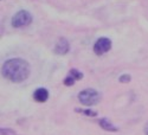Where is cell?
Returning <instances> with one entry per match:
<instances>
[{"label":"cell","mask_w":148,"mask_h":135,"mask_svg":"<svg viewBox=\"0 0 148 135\" xmlns=\"http://www.w3.org/2000/svg\"><path fill=\"white\" fill-rule=\"evenodd\" d=\"M49 90L45 89V88H38L37 90H34L33 93V99L34 101L39 102V103H44L49 100Z\"/></svg>","instance_id":"8992f818"},{"label":"cell","mask_w":148,"mask_h":135,"mask_svg":"<svg viewBox=\"0 0 148 135\" xmlns=\"http://www.w3.org/2000/svg\"><path fill=\"white\" fill-rule=\"evenodd\" d=\"M145 133H146V135H148V123H147L146 127H145Z\"/></svg>","instance_id":"4fadbf2b"},{"label":"cell","mask_w":148,"mask_h":135,"mask_svg":"<svg viewBox=\"0 0 148 135\" xmlns=\"http://www.w3.org/2000/svg\"><path fill=\"white\" fill-rule=\"evenodd\" d=\"M69 75H70V76H72V77L75 78L76 81H77V79H82V78H83V72L78 71L77 69H71V70L69 71Z\"/></svg>","instance_id":"ba28073f"},{"label":"cell","mask_w":148,"mask_h":135,"mask_svg":"<svg viewBox=\"0 0 148 135\" xmlns=\"http://www.w3.org/2000/svg\"><path fill=\"white\" fill-rule=\"evenodd\" d=\"M3 76L11 82L21 83L29 78L31 68L25 59L21 58H12L3 64L1 68Z\"/></svg>","instance_id":"6da1fadb"},{"label":"cell","mask_w":148,"mask_h":135,"mask_svg":"<svg viewBox=\"0 0 148 135\" xmlns=\"http://www.w3.org/2000/svg\"><path fill=\"white\" fill-rule=\"evenodd\" d=\"M69 50H70L69 42L65 38H63V37L59 38L57 44H56V46H55V52L57 55H66L69 52Z\"/></svg>","instance_id":"5b68a950"},{"label":"cell","mask_w":148,"mask_h":135,"mask_svg":"<svg viewBox=\"0 0 148 135\" xmlns=\"http://www.w3.org/2000/svg\"><path fill=\"white\" fill-rule=\"evenodd\" d=\"M130 79H132V77H130V75H122L120 78H119V81L121 82V83H128V82H130Z\"/></svg>","instance_id":"7c38bea8"},{"label":"cell","mask_w":148,"mask_h":135,"mask_svg":"<svg viewBox=\"0 0 148 135\" xmlns=\"http://www.w3.org/2000/svg\"><path fill=\"white\" fill-rule=\"evenodd\" d=\"M31 23H32V16H31L30 12H27L25 10H21V11L17 12V13L12 17V20H11L12 26L16 27V29L27 26Z\"/></svg>","instance_id":"3957f363"},{"label":"cell","mask_w":148,"mask_h":135,"mask_svg":"<svg viewBox=\"0 0 148 135\" xmlns=\"http://www.w3.org/2000/svg\"><path fill=\"white\" fill-rule=\"evenodd\" d=\"M1 135H17V134H16V132H14L13 129L3 127V128H1Z\"/></svg>","instance_id":"8fae6325"},{"label":"cell","mask_w":148,"mask_h":135,"mask_svg":"<svg viewBox=\"0 0 148 135\" xmlns=\"http://www.w3.org/2000/svg\"><path fill=\"white\" fill-rule=\"evenodd\" d=\"M98 123H100V126L102 127V129H104L107 132H119V128L115 127L112 122H109L107 119H101L98 121Z\"/></svg>","instance_id":"52a82bcc"},{"label":"cell","mask_w":148,"mask_h":135,"mask_svg":"<svg viewBox=\"0 0 148 135\" xmlns=\"http://www.w3.org/2000/svg\"><path fill=\"white\" fill-rule=\"evenodd\" d=\"M101 99V95L95 89H84L78 94V100L84 106L96 104Z\"/></svg>","instance_id":"7a4b0ae2"},{"label":"cell","mask_w":148,"mask_h":135,"mask_svg":"<svg viewBox=\"0 0 148 135\" xmlns=\"http://www.w3.org/2000/svg\"><path fill=\"white\" fill-rule=\"evenodd\" d=\"M110 49H112V40L107 37H102V38H98L94 45V52L97 56H102L106 52H108Z\"/></svg>","instance_id":"277c9868"},{"label":"cell","mask_w":148,"mask_h":135,"mask_svg":"<svg viewBox=\"0 0 148 135\" xmlns=\"http://www.w3.org/2000/svg\"><path fill=\"white\" fill-rule=\"evenodd\" d=\"M76 112L82 113L83 115H87V116H90V117H95V116H97V113H96V112H92V110H89V109H85V110L76 109Z\"/></svg>","instance_id":"9c48e42d"},{"label":"cell","mask_w":148,"mask_h":135,"mask_svg":"<svg viewBox=\"0 0 148 135\" xmlns=\"http://www.w3.org/2000/svg\"><path fill=\"white\" fill-rule=\"evenodd\" d=\"M75 82H76V79L73 78L72 76H70V75H69V76H68V77H66V78L63 81V83L66 85V87H71V85L75 84Z\"/></svg>","instance_id":"30bf717a"}]
</instances>
